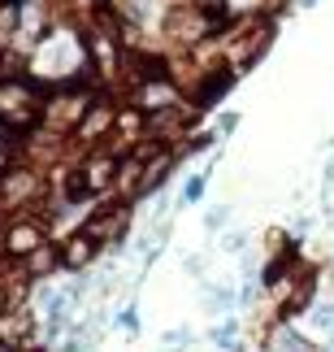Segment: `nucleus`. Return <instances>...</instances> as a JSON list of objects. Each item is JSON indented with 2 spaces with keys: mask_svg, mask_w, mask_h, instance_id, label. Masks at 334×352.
Masks as SVG:
<instances>
[{
  "mask_svg": "<svg viewBox=\"0 0 334 352\" xmlns=\"http://www.w3.org/2000/svg\"><path fill=\"white\" fill-rule=\"evenodd\" d=\"M48 243V231L39 222H13L9 235H5V252L13 256V261H26L35 248H44Z\"/></svg>",
  "mask_w": 334,
  "mask_h": 352,
  "instance_id": "nucleus-5",
  "label": "nucleus"
},
{
  "mask_svg": "<svg viewBox=\"0 0 334 352\" xmlns=\"http://www.w3.org/2000/svg\"><path fill=\"white\" fill-rule=\"evenodd\" d=\"M274 348H278V352H313V344L304 340L296 327H283V331H278V335H274Z\"/></svg>",
  "mask_w": 334,
  "mask_h": 352,
  "instance_id": "nucleus-13",
  "label": "nucleus"
},
{
  "mask_svg": "<svg viewBox=\"0 0 334 352\" xmlns=\"http://www.w3.org/2000/svg\"><path fill=\"white\" fill-rule=\"evenodd\" d=\"M248 248V231H226L222 235V252H243Z\"/></svg>",
  "mask_w": 334,
  "mask_h": 352,
  "instance_id": "nucleus-17",
  "label": "nucleus"
},
{
  "mask_svg": "<svg viewBox=\"0 0 334 352\" xmlns=\"http://www.w3.org/2000/svg\"><path fill=\"white\" fill-rule=\"evenodd\" d=\"M304 322H309V331L317 335V340H330L334 335V300H313L309 314H304Z\"/></svg>",
  "mask_w": 334,
  "mask_h": 352,
  "instance_id": "nucleus-10",
  "label": "nucleus"
},
{
  "mask_svg": "<svg viewBox=\"0 0 334 352\" xmlns=\"http://www.w3.org/2000/svg\"><path fill=\"white\" fill-rule=\"evenodd\" d=\"M235 126H239V113H235V109H226V113H222V122H217V140L235 135Z\"/></svg>",
  "mask_w": 334,
  "mask_h": 352,
  "instance_id": "nucleus-18",
  "label": "nucleus"
},
{
  "mask_svg": "<svg viewBox=\"0 0 334 352\" xmlns=\"http://www.w3.org/2000/svg\"><path fill=\"white\" fill-rule=\"evenodd\" d=\"M117 153H96V157H87L83 166H78V174H83V187L91 196H109L113 192V179H117Z\"/></svg>",
  "mask_w": 334,
  "mask_h": 352,
  "instance_id": "nucleus-3",
  "label": "nucleus"
},
{
  "mask_svg": "<svg viewBox=\"0 0 334 352\" xmlns=\"http://www.w3.org/2000/svg\"><path fill=\"white\" fill-rule=\"evenodd\" d=\"M91 100H96V96H87V83L52 87L48 96H44V131L48 135H74Z\"/></svg>",
  "mask_w": 334,
  "mask_h": 352,
  "instance_id": "nucleus-1",
  "label": "nucleus"
},
{
  "mask_svg": "<svg viewBox=\"0 0 334 352\" xmlns=\"http://www.w3.org/2000/svg\"><path fill=\"white\" fill-rule=\"evenodd\" d=\"M39 196V174L35 170H13L0 179V205H9V209H18L26 205V200H35Z\"/></svg>",
  "mask_w": 334,
  "mask_h": 352,
  "instance_id": "nucleus-6",
  "label": "nucleus"
},
{
  "mask_svg": "<svg viewBox=\"0 0 334 352\" xmlns=\"http://www.w3.org/2000/svg\"><path fill=\"white\" fill-rule=\"evenodd\" d=\"M204 192H208V170H195L191 179L182 183V192H178V205H200V200H204Z\"/></svg>",
  "mask_w": 334,
  "mask_h": 352,
  "instance_id": "nucleus-12",
  "label": "nucleus"
},
{
  "mask_svg": "<svg viewBox=\"0 0 334 352\" xmlns=\"http://www.w3.org/2000/svg\"><path fill=\"white\" fill-rule=\"evenodd\" d=\"M113 126H117V109L100 96V100L87 104V113H83V122H78V131H74V140L87 144V148H100L113 135Z\"/></svg>",
  "mask_w": 334,
  "mask_h": 352,
  "instance_id": "nucleus-2",
  "label": "nucleus"
},
{
  "mask_svg": "<svg viewBox=\"0 0 334 352\" xmlns=\"http://www.w3.org/2000/svg\"><path fill=\"white\" fill-rule=\"evenodd\" d=\"M191 340H195V331H191V327H169V331L161 335V348H178V352H182Z\"/></svg>",
  "mask_w": 334,
  "mask_h": 352,
  "instance_id": "nucleus-16",
  "label": "nucleus"
},
{
  "mask_svg": "<svg viewBox=\"0 0 334 352\" xmlns=\"http://www.w3.org/2000/svg\"><path fill=\"white\" fill-rule=\"evenodd\" d=\"M182 270H187L191 278H204V252H191V256L182 261Z\"/></svg>",
  "mask_w": 334,
  "mask_h": 352,
  "instance_id": "nucleus-19",
  "label": "nucleus"
},
{
  "mask_svg": "<svg viewBox=\"0 0 334 352\" xmlns=\"http://www.w3.org/2000/svg\"><path fill=\"white\" fill-rule=\"evenodd\" d=\"M22 31V0H0V48H9V39Z\"/></svg>",
  "mask_w": 334,
  "mask_h": 352,
  "instance_id": "nucleus-11",
  "label": "nucleus"
},
{
  "mask_svg": "<svg viewBox=\"0 0 334 352\" xmlns=\"http://www.w3.org/2000/svg\"><path fill=\"white\" fill-rule=\"evenodd\" d=\"M230 213H235L230 205H213V209L204 213V231H208V235H222L226 226H230Z\"/></svg>",
  "mask_w": 334,
  "mask_h": 352,
  "instance_id": "nucleus-15",
  "label": "nucleus"
},
{
  "mask_svg": "<svg viewBox=\"0 0 334 352\" xmlns=\"http://www.w3.org/2000/svg\"><path fill=\"white\" fill-rule=\"evenodd\" d=\"M208 344L222 348V352H239V344H243V327H239V318H222L208 327Z\"/></svg>",
  "mask_w": 334,
  "mask_h": 352,
  "instance_id": "nucleus-8",
  "label": "nucleus"
},
{
  "mask_svg": "<svg viewBox=\"0 0 334 352\" xmlns=\"http://www.w3.org/2000/svg\"><path fill=\"white\" fill-rule=\"evenodd\" d=\"M26 274L31 278H44V274H57L61 270V248H52V243H44V248H35L31 256H26Z\"/></svg>",
  "mask_w": 334,
  "mask_h": 352,
  "instance_id": "nucleus-9",
  "label": "nucleus"
},
{
  "mask_svg": "<svg viewBox=\"0 0 334 352\" xmlns=\"http://www.w3.org/2000/svg\"><path fill=\"white\" fill-rule=\"evenodd\" d=\"M322 183H334V157H330V166H326V174H322Z\"/></svg>",
  "mask_w": 334,
  "mask_h": 352,
  "instance_id": "nucleus-20",
  "label": "nucleus"
},
{
  "mask_svg": "<svg viewBox=\"0 0 334 352\" xmlns=\"http://www.w3.org/2000/svg\"><path fill=\"white\" fill-rule=\"evenodd\" d=\"M100 248H104V243L91 239L87 231L65 235V239H61V270H70V274H78V270H91V261L100 256Z\"/></svg>",
  "mask_w": 334,
  "mask_h": 352,
  "instance_id": "nucleus-4",
  "label": "nucleus"
},
{
  "mask_svg": "<svg viewBox=\"0 0 334 352\" xmlns=\"http://www.w3.org/2000/svg\"><path fill=\"white\" fill-rule=\"evenodd\" d=\"M200 305H204V314H213V318H230V309L239 305V292L230 283H204V287H200Z\"/></svg>",
  "mask_w": 334,
  "mask_h": 352,
  "instance_id": "nucleus-7",
  "label": "nucleus"
},
{
  "mask_svg": "<svg viewBox=\"0 0 334 352\" xmlns=\"http://www.w3.org/2000/svg\"><path fill=\"white\" fill-rule=\"evenodd\" d=\"M113 327L122 331V335H130V340H135V335H139V309H135V305H122V309L113 314Z\"/></svg>",
  "mask_w": 334,
  "mask_h": 352,
  "instance_id": "nucleus-14",
  "label": "nucleus"
}]
</instances>
